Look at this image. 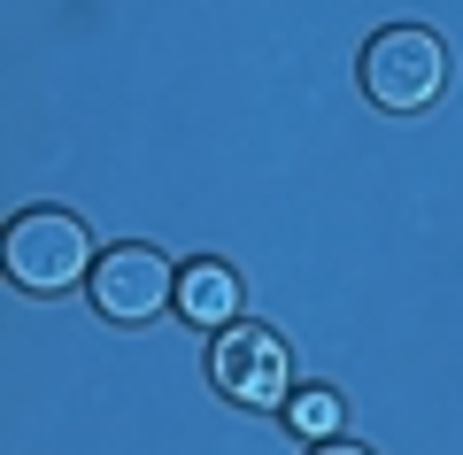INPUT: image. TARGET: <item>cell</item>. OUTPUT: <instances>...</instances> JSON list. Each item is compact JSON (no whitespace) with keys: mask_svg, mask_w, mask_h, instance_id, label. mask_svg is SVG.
Returning a JSON list of instances; mask_svg holds the SVG:
<instances>
[{"mask_svg":"<svg viewBox=\"0 0 463 455\" xmlns=\"http://www.w3.org/2000/svg\"><path fill=\"white\" fill-rule=\"evenodd\" d=\"M93 270V240L70 209H24L8 224V278L24 293H62Z\"/></svg>","mask_w":463,"mask_h":455,"instance_id":"cell-2","label":"cell"},{"mask_svg":"<svg viewBox=\"0 0 463 455\" xmlns=\"http://www.w3.org/2000/svg\"><path fill=\"white\" fill-rule=\"evenodd\" d=\"M216 386L240 393V402H286V355L270 332L232 325V340L216 347Z\"/></svg>","mask_w":463,"mask_h":455,"instance_id":"cell-4","label":"cell"},{"mask_svg":"<svg viewBox=\"0 0 463 455\" xmlns=\"http://www.w3.org/2000/svg\"><path fill=\"white\" fill-rule=\"evenodd\" d=\"M170 301H178V270H170L163 247H109V255L93 262V309L109 317V325H147V317H163Z\"/></svg>","mask_w":463,"mask_h":455,"instance_id":"cell-3","label":"cell"},{"mask_svg":"<svg viewBox=\"0 0 463 455\" xmlns=\"http://www.w3.org/2000/svg\"><path fill=\"white\" fill-rule=\"evenodd\" d=\"M355 70H364V93L379 100L386 116H417V109H432L440 85H448V47L425 24H386V32H371V47H364Z\"/></svg>","mask_w":463,"mask_h":455,"instance_id":"cell-1","label":"cell"},{"mask_svg":"<svg viewBox=\"0 0 463 455\" xmlns=\"http://www.w3.org/2000/svg\"><path fill=\"white\" fill-rule=\"evenodd\" d=\"M309 455H371V448H355V440H317Z\"/></svg>","mask_w":463,"mask_h":455,"instance_id":"cell-7","label":"cell"},{"mask_svg":"<svg viewBox=\"0 0 463 455\" xmlns=\"http://www.w3.org/2000/svg\"><path fill=\"white\" fill-rule=\"evenodd\" d=\"M294 424H301V432H332V424H340L332 393H294Z\"/></svg>","mask_w":463,"mask_h":455,"instance_id":"cell-6","label":"cell"},{"mask_svg":"<svg viewBox=\"0 0 463 455\" xmlns=\"http://www.w3.org/2000/svg\"><path fill=\"white\" fill-rule=\"evenodd\" d=\"M178 309L194 325H240V286L224 262H185L178 270Z\"/></svg>","mask_w":463,"mask_h":455,"instance_id":"cell-5","label":"cell"}]
</instances>
